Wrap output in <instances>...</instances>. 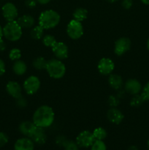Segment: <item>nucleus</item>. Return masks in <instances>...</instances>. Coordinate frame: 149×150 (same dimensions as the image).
<instances>
[{"label":"nucleus","mask_w":149,"mask_h":150,"mask_svg":"<svg viewBox=\"0 0 149 150\" xmlns=\"http://www.w3.org/2000/svg\"><path fill=\"white\" fill-rule=\"evenodd\" d=\"M55 120V114L51 107L43 105L35 110L32 121L36 126L42 128L51 127Z\"/></svg>","instance_id":"nucleus-1"},{"label":"nucleus","mask_w":149,"mask_h":150,"mask_svg":"<svg viewBox=\"0 0 149 150\" xmlns=\"http://www.w3.org/2000/svg\"><path fill=\"white\" fill-rule=\"evenodd\" d=\"M61 17L56 11L53 10H47L42 12L39 16V24L44 29H53L59 23Z\"/></svg>","instance_id":"nucleus-2"},{"label":"nucleus","mask_w":149,"mask_h":150,"mask_svg":"<svg viewBox=\"0 0 149 150\" xmlns=\"http://www.w3.org/2000/svg\"><path fill=\"white\" fill-rule=\"evenodd\" d=\"M45 70L50 77L54 79H61L66 73L65 64L58 59H53L48 61Z\"/></svg>","instance_id":"nucleus-3"},{"label":"nucleus","mask_w":149,"mask_h":150,"mask_svg":"<svg viewBox=\"0 0 149 150\" xmlns=\"http://www.w3.org/2000/svg\"><path fill=\"white\" fill-rule=\"evenodd\" d=\"M4 36L8 40L15 42L19 40L22 37L23 29L16 21H8L3 27Z\"/></svg>","instance_id":"nucleus-4"},{"label":"nucleus","mask_w":149,"mask_h":150,"mask_svg":"<svg viewBox=\"0 0 149 150\" xmlns=\"http://www.w3.org/2000/svg\"><path fill=\"white\" fill-rule=\"evenodd\" d=\"M83 26L81 22L77 21L72 20L70 21L67 26V35L72 40H78L83 36Z\"/></svg>","instance_id":"nucleus-5"},{"label":"nucleus","mask_w":149,"mask_h":150,"mask_svg":"<svg viewBox=\"0 0 149 150\" xmlns=\"http://www.w3.org/2000/svg\"><path fill=\"white\" fill-rule=\"evenodd\" d=\"M40 84L39 78L35 76H30L24 81L23 87L27 95H32L38 92L40 88Z\"/></svg>","instance_id":"nucleus-6"},{"label":"nucleus","mask_w":149,"mask_h":150,"mask_svg":"<svg viewBox=\"0 0 149 150\" xmlns=\"http://www.w3.org/2000/svg\"><path fill=\"white\" fill-rule=\"evenodd\" d=\"M94 141L95 139L91 132L89 130H83L77 135L75 142L79 147L89 148L91 146Z\"/></svg>","instance_id":"nucleus-7"},{"label":"nucleus","mask_w":149,"mask_h":150,"mask_svg":"<svg viewBox=\"0 0 149 150\" xmlns=\"http://www.w3.org/2000/svg\"><path fill=\"white\" fill-rule=\"evenodd\" d=\"M97 68L99 73L104 76H109L115 69V64L111 59L104 57L98 62Z\"/></svg>","instance_id":"nucleus-8"},{"label":"nucleus","mask_w":149,"mask_h":150,"mask_svg":"<svg viewBox=\"0 0 149 150\" xmlns=\"http://www.w3.org/2000/svg\"><path fill=\"white\" fill-rule=\"evenodd\" d=\"M131 48V40L128 38L122 37L117 40L114 45V52L117 56H122Z\"/></svg>","instance_id":"nucleus-9"},{"label":"nucleus","mask_w":149,"mask_h":150,"mask_svg":"<svg viewBox=\"0 0 149 150\" xmlns=\"http://www.w3.org/2000/svg\"><path fill=\"white\" fill-rule=\"evenodd\" d=\"M1 11H2L3 16L7 22L15 21L18 16L17 7L11 2H7L4 4L1 8Z\"/></svg>","instance_id":"nucleus-10"},{"label":"nucleus","mask_w":149,"mask_h":150,"mask_svg":"<svg viewBox=\"0 0 149 150\" xmlns=\"http://www.w3.org/2000/svg\"><path fill=\"white\" fill-rule=\"evenodd\" d=\"M52 51L56 59L64 60L69 56L68 46L63 42H56L52 47Z\"/></svg>","instance_id":"nucleus-11"},{"label":"nucleus","mask_w":149,"mask_h":150,"mask_svg":"<svg viewBox=\"0 0 149 150\" xmlns=\"http://www.w3.org/2000/svg\"><path fill=\"white\" fill-rule=\"evenodd\" d=\"M124 91L130 95H137L142 90V85L138 80L134 79H128L124 83Z\"/></svg>","instance_id":"nucleus-12"},{"label":"nucleus","mask_w":149,"mask_h":150,"mask_svg":"<svg viewBox=\"0 0 149 150\" xmlns=\"http://www.w3.org/2000/svg\"><path fill=\"white\" fill-rule=\"evenodd\" d=\"M14 150H34V143L29 137L20 138L15 143Z\"/></svg>","instance_id":"nucleus-13"},{"label":"nucleus","mask_w":149,"mask_h":150,"mask_svg":"<svg viewBox=\"0 0 149 150\" xmlns=\"http://www.w3.org/2000/svg\"><path fill=\"white\" fill-rule=\"evenodd\" d=\"M107 117L111 123L119 125L124 120V115L119 109L115 107V108H111L108 110L107 113Z\"/></svg>","instance_id":"nucleus-14"},{"label":"nucleus","mask_w":149,"mask_h":150,"mask_svg":"<svg viewBox=\"0 0 149 150\" xmlns=\"http://www.w3.org/2000/svg\"><path fill=\"white\" fill-rule=\"evenodd\" d=\"M37 127V126H36L33 121H23L20 124L18 129L20 133L25 137L31 138Z\"/></svg>","instance_id":"nucleus-15"},{"label":"nucleus","mask_w":149,"mask_h":150,"mask_svg":"<svg viewBox=\"0 0 149 150\" xmlns=\"http://www.w3.org/2000/svg\"><path fill=\"white\" fill-rule=\"evenodd\" d=\"M6 90L7 93L15 99H18L22 96V89L18 82L10 81L6 85Z\"/></svg>","instance_id":"nucleus-16"},{"label":"nucleus","mask_w":149,"mask_h":150,"mask_svg":"<svg viewBox=\"0 0 149 150\" xmlns=\"http://www.w3.org/2000/svg\"><path fill=\"white\" fill-rule=\"evenodd\" d=\"M30 139L33 141L34 143L37 144H44L47 141V135L45 133V128L37 127L36 130H34Z\"/></svg>","instance_id":"nucleus-17"},{"label":"nucleus","mask_w":149,"mask_h":150,"mask_svg":"<svg viewBox=\"0 0 149 150\" xmlns=\"http://www.w3.org/2000/svg\"><path fill=\"white\" fill-rule=\"evenodd\" d=\"M16 21L22 29H30L34 26L35 23V20L33 16L29 14L20 16L17 19Z\"/></svg>","instance_id":"nucleus-18"},{"label":"nucleus","mask_w":149,"mask_h":150,"mask_svg":"<svg viewBox=\"0 0 149 150\" xmlns=\"http://www.w3.org/2000/svg\"><path fill=\"white\" fill-rule=\"evenodd\" d=\"M108 83L111 88L115 89V90H118V89H121L123 86L124 81H123V79L121 76L111 73L108 77Z\"/></svg>","instance_id":"nucleus-19"},{"label":"nucleus","mask_w":149,"mask_h":150,"mask_svg":"<svg viewBox=\"0 0 149 150\" xmlns=\"http://www.w3.org/2000/svg\"><path fill=\"white\" fill-rule=\"evenodd\" d=\"M13 70L15 74L17 76H22L26 73L27 70V66L26 63L22 60H17V61H15L13 64Z\"/></svg>","instance_id":"nucleus-20"},{"label":"nucleus","mask_w":149,"mask_h":150,"mask_svg":"<svg viewBox=\"0 0 149 150\" xmlns=\"http://www.w3.org/2000/svg\"><path fill=\"white\" fill-rule=\"evenodd\" d=\"M88 16V11L86 9L83 8V7H79L77 8L74 11L72 14V17L74 20L77 21L82 22L86 19Z\"/></svg>","instance_id":"nucleus-21"},{"label":"nucleus","mask_w":149,"mask_h":150,"mask_svg":"<svg viewBox=\"0 0 149 150\" xmlns=\"http://www.w3.org/2000/svg\"><path fill=\"white\" fill-rule=\"evenodd\" d=\"M44 28L39 24L33 26L30 32L31 37L34 40H40L44 36Z\"/></svg>","instance_id":"nucleus-22"},{"label":"nucleus","mask_w":149,"mask_h":150,"mask_svg":"<svg viewBox=\"0 0 149 150\" xmlns=\"http://www.w3.org/2000/svg\"><path fill=\"white\" fill-rule=\"evenodd\" d=\"M47 63L48 61L42 57H38L34 59L32 62V65L36 70H43L46 69Z\"/></svg>","instance_id":"nucleus-23"},{"label":"nucleus","mask_w":149,"mask_h":150,"mask_svg":"<svg viewBox=\"0 0 149 150\" xmlns=\"http://www.w3.org/2000/svg\"><path fill=\"white\" fill-rule=\"evenodd\" d=\"M92 133H93L95 140L103 141L104 139H106L107 136H108V133H107L106 130L101 127L95 128L93 131L92 132Z\"/></svg>","instance_id":"nucleus-24"},{"label":"nucleus","mask_w":149,"mask_h":150,"mask_svg":"<svg viewBox=\"0 0 149 150\" xmlns=\"http://www.w3.org/2000/svg\"><path fill=\"white\" fill-rule=\"evenodd\" d=\"M145 102V100L141 94H137L133 95L132 98L130 100V105L132 107H139L143 105Z\"/></svg>","instance_id":"nucleus-25"},{"label":"nucleus","mask_w":149,"mask_h":150,"mask_svg":"<svg viewBox=\"0 0 149 150\" xmlns=\"http://www.w3.org/2000/svg\"><path fill=\"white\" fill-rule=\"evenodd\" d=\"M42 41L45 46L49 47V48H52L54 44L57 42L55 37L51 35H46L42 37Z\"/></svg>","instance_id":"nucleus-26"},{"label":"nucleus","mask_w":149,"mask_h":150,"mask_svg":"<svg viewBox=\"0 0 149 150\" xmlns=\"http://www.w3.org/2000/svg\"><path fill=\"white\" fill-rule=\"evenodd\" d=\"M21 51L19 48H13L10 50V53H9V58L12 60V61H17L19 60L21 57Z\"/></svg>","instance_id":"nucleus-27"},{"label":"nucleus","mask_w":149,"mask_h":150,"mask_svg":"<svg viewBox=\"0 0 149 150\" xmlns=\"http://www.w3.org/2000/svg\"><path fill=\"white\" fill-rule=\"evenodd\" d=\"M91 150H107V146L103 141L95 140L91 146Z\"/></svg>","instance_id":"nucleus-28"},{"label":"nucleus","mask_w":149,"mask_h":150,"mask_svg":"<svg viewBox=\"0 0 149 150\" xmlns=\"http://www.w3.org/2000/svg\"><path fill=\"white\" fill-rule=\"evenodd\" d=\"M63 147L64 150H79V146L76 142L71 140H67Z\"/></svg>","instance_id":"nucleus-29"},{"label":"nucleus","mask_w":149,"mask_h":150,"mask_svg":"<svg viewBox=\"0 0 149 150\" xmlns=\"http://www.w3.org/2000/svg\"><path fill=\"white\" fill-rule=\"evenodd\" d=\"M120 98L118 95H111L108 98V103L110 105L111 108H115L119 105Z\"/></svg>","instance_id":"nucleus-30"},{"label":"nucleus","mask_w":149,"mask_h":150,"mask_svg":"<svg viewBox=\"0 0 149 150\" xmlns=\"http://www.w3.org/2000/svg\"><path fill=\"white\" fill-rule=\"evenodd\" d=\"M141 95L144 98L145 101H149V82H148L143 88Z\"/></svg>","instance_id":"nucleus-31"},{"label":"nucleus","mask_w":149,"mask_h":150,"mask_svg":"<svg viewBox=\"0 0 149 150\" xmlns=\"http://www.w3.org/2000/svg\"><path fill=\"white\" fill-rule=\"evenodd\" d=\"M9 138L6 133L0 132V148L3 147L8 143Z\"/></svg>","instance_id":"nucleus-32"},{"label":"nucleus","mask_w":149,"mask_h":150,"mask_svg":"<svg viewBox=\"0 0 149 150\" xmlns=\"http://www.w3.org/2000/svg\"><path fill=\"white\" fill-rule=\"evenodd\" d=\"M67 139H66L65 136H61V135L57 136L55 139L56 144L58 146H64L65 143L67 142Z\"/></svg>","instance_id":"nucleus-33"},{"label":"nucleus","mask_w":149,"mask_h":150,"mask_svg":"<svg viewBox=\"0 0 149 150\" xmlns=\"http://www.w3.org/2000/svg\"><path fill=\"white\" fill-rule=\"evenodd\" d=\"M16 103L17 105L20 108H25L27 105V101L23 97H20L19 98L16 99Z\"/></svg>","instance_id":"nucleus-34"},{"label":"nucleus","mask_w":149,"mask_h":150,"mask_svg":"<svg viewBox=\"0 0 149 150\" xmlns=\"http://www.w3.org/2000/svg\"><path fill=\"white\" fill-rule=\"evenodd\" d=\"M121 4H122V7H124V9L129 10V9L131 8V6H132L133 1L132 0H123Z\"/></svg>","instance_id":"nucleus-35"},{"label":"nucleus","mask_w":149,"mask_h":150,"mask_svg":"<svg viewBox=\"0 0 149 150\" xmlns=\"http://www.w3.org/2000/svg\"><path fill=\"white\" fill-rule=\"evenodd\" d=\"M37 1V0H26L25 1V5L28 7V8H34L36 7Z\"/></svg>","instance_id":"nucleus-36"},{"label":"nucleus","mask_w":149,"mask_h":150,"mask_svg":"<svg viewBox=\"0 0 149 150\" xmlns=\"http://www.w3.org/2000/svg\"><path fill=\"white\" fill-rule=\"evenodd\" d=\"M5 63H4V62L3 61L2 59H0V76H1L4 73H5Z\"/></svg>","instance_id":"nucleus-37"},{"label":"nucleus","mask_w":149,"mask_h":150,"mask_svg":"<svg viewBox=\"0 0 149 150\" xmlns=\"http://www.w3.org/2000/svg\"><path fill=\"white\" fill-rule=\"evenodd\" d=\"M6 49V43L2 39L0 40V51H4Z\"/></svg>","instance_id":"nucleus-38"},{"label":"nucleus","mask_w":149,"mask_h":150,"mask_svg":"<svg viewBox=\"0 0 149 150\" xmlns=\"http://www.w3.org/2000/svg\"><path fill=\"white\" fill-rule=\"evenodd\" d=\"M37 1L38 3L41 4H46L49 3L51 0H37Z\"/></svg>","instance_id":"nucleus-39"},{"label":"nucleus","mask_w":149,"mask_h":150,"mask_svg":"<svg viewBox=\"0 0 149 150\" xmlns=\"http://www.w3.org/2000/svg\"><path fill=\"white\" fill-rule=\"evenodd\" d=\"M3 36H4V32H3V27L0 25V40L2 39Z\"/></svg>","instance_id":"nucleus-40"},{"label":"nucleus","mask_w":149,"mask_h":150,"mask_svg":"<svg viewBox=\"0 0 149 150\" xmlns=\"http://www.w3.org/2000/svg\"><path fill=\"white\" fill-rule=\"evenodd\" d=\"M127 150H139L138 147L136 146H134V145H132V146H130L128 148V149Z\"/></svg>","instance_id":"nucleus-41"},{"label":"nucleus","mask_w":149,"mask_h":150,"mask_svg":"<svg viewBox=\"0 0 149 150\" xmlns=\"http://www.w3.org/2000/svg\"><path fill=\"white\" fill-rule=\"evenodd\" d=\"M141 1L143 3V4L149 5V0H141Z\"/></svg>","instance_id":"nucleus-42"},{"label":"nucleus","mask_w":149,"mask_h":150,"mask_svg":"<svg viewBox=\"0 0 149 150\" xmlns=\"http://www.w3.org/2000/svg\"><path fill=\"white\" fill-rule=\"evenodd\" d=\"M107 1H108V2H110V3H114V2H115V1H118V0H107Z\"/></svg>","instance_id":"nucleus-43"},{"label":"nucleus","mask_w":149,"mask_h":150,"mask_svg":"<svg viewBox=\"0 0 149 150\" xmlns=\"http://www.w3.org/2000/svg\"><path fill=\"white\" fill-rule=\"evenodd\" d=\"M147 47H148V49L149 50V38L148 40V42H147Z\"/></svg>","instance_id":"nucleus-44"},{"label":"nucleus","mask_w":149,"mask_h":150,"mask_svg":"<svg viewBox=\"0 0 149 150\" xmlns=\"http://www.w3.org/2000/svg\"><path fill=\"white\" fill-rule=\"evenodd\" d=\"M147 148H148V149L149 150V140L148 141V142H147Z\"/></svg>","instance_id":"nucleus-45"}]
</instances>
